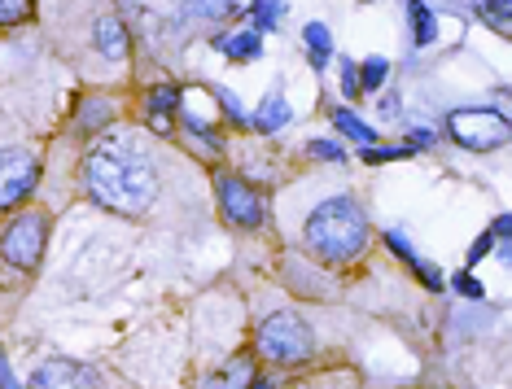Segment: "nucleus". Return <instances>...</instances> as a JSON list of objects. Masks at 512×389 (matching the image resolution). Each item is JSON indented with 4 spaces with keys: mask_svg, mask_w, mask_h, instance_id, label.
I'll list each match as a JSON object with an SVG mask.
<instances>
[{
    "mask_svg": "<svg viewBox=\"0 0 512 389\" xmlns=\"http://www.w3.org/2000/svg\"><path fill=\"white\" fill-rule=\"evenodd\" d=\"M84 193L114 215H145L158 197V167L145 140L127 127H106L84 158Z\"/></svg>",
    "mask_w": 512,
    "mask_h": 389,
    "instance_id": "obj_1",
    "label": "nucleus"
},
{
    "mask_svg": "<svg viewBox=\"0 0 512 389\" xmlns=\"http://www.w3.org/2000/svg\"><path fill=\"white\" fill-rule=\"evenodd\" d=\"M307 250L329 267L355 263L368 245V215L355 197H329L307 215V232H302Z\"/></svg>",
    "mask_w": 512,
    "mask_h": 389,
    "instance_id": "obj_2",
    "label": "nucleus"
},
{
    "mask_svg": "<svg viewBox=\"0 0 512 389\" xmlns=\"http://www.w3.org/2000/svg\"><path fill=\"white\" fill-rule=\"evenodd\" d=\"M254 346H259V355L267 363H302V359H311V350H316V337H311V328L302 324L294 311H276L259 324Z\"/></svg>",
    "mask_w": 512,
    "mask_h": 389,
    "instance_id": "obj_3",
    "label": "nucleus"
},
{
    "mask_svg": "<svg viewBox=\"0 0 512 389\" xmlns=\"http://www.w3.org/2000/svg\"><path fill=\"white\" fill-rule=\"evenodd\" d=\"M44 245H49V215L44 210H22L0 232V258L14 271H36Z\"/></svg>",
    "mask_w": 512,
    "mask_h": 389,
    "instance_id": "obj_4",
    "label": "nucleus"
},
{
    "mask_svg": "<svg viewBox=\"0 0 512 389\" xmlns=\"http://www.w3.org/2000/svg\"><path fill=\"white\" fill-rule=\"evenodd\" d=\"M447 136L456 145L473 149V153H486V149H499L508 145V119L495 110H451L447 114Z\"/></svg>",
    "mask_w": 512,
    "mask_h": 389,
    "instance_id": "obj_5",
    "label": "nucleus"
},
{
    "mask_svg": "<svg viewBox=\"0 0 512 389\" xmlns=\"http://www.w3.org/2000/svg\"><path fill=\"white\" fill-rule=\"evenodd\" d=\"M40 158L31 149H0V210L22 206L36 193Z\"/></svg>",
    "mask_w": 512,
    "mask_h": 389,
    "instance_id": "obj_6",
    "label": "nucleus"
},
{
    "mask_svg": "<svg viewBox=\"0 0 512 389\" xmlns=\"http://www.w3.org/2000/svg\"><path fill=\"white\" fill-rule=\"evenodd\" d=\"M215 197H219V210H224V219L232 228H259L263 223V197L259 188L246 184L241 175H219L215 180Z\"/></svg>",
    "mask_w": 512,
    "mask_h": 389,
    "instance_id": "obj_7",
    "label": "nucleus"
},
{
    "mask_svg": "<svg viewBox=\"0 0 512 389\" xmlns=\"http://www.w3.org/2000/svg\"><path fill=\"white\" fill-rule=\"evenodd\" d=\"M27 389H101V376L79 359H44Z\"/></svg>",
    "mask_w": 512,
    "mask_h": 389,
    "instance_id": "obj_8",
    "label": "nucleus"
},
{
    "mask_svg": "<svg viewBox=\"0 0 512 389\" xmlns=\"http://www.w3.org/2000/svg\"><path fill=\"white\" fill-rule=\"evenodd\" d=\"M289 119H294V110H289L285 92H267V97L259 101V110H254L250 127L263 132V136H272V132H281V127H289Z\"/></svg>",
    "mask_w": 512,
    "mask_h": 389,
    "instance_id": "obj_9",
    "label": "nucleus"
},
{
    "mask_svg": "<svg viewBox=\"0 0 512 389\" xmlns=\"http://www.w3.org/2000/svg\"><path fill=\"white\" fill-rule=\"evenodd\" d=\"M145 110H149L154 132H171V114L180 110V88L176 84H154L149 97H145Z\"/></svg>",
    "mask_w": 512,
    "mask_h": 389,
    "instance_id": "obj_10",
    "label": "nucleus"
},
{
    "mask_svg": "<svg viewBox=\"0 0 512 389\" xmlns=\"http://www.w3.org/2000/svg\"><path fill=\"white\" fill-rule=\"evenodd\" d=\"M215 49L228 57V62H259L263 57V35L246 27V31H232V35H219Z\"/></svg>",
    "mask_w": 512,
    "mask_h": 389,
    "instance_id": "obj_11",
    "label": "nucleus"
},
{
    "mask_svg": "<svg viewBox=\"0 0 512 389\" xmlns=\"http://www.w3.org/2000/svg\"><path fill=\"white\" fill-rule=\"evenodd\" d=\"M92 44H97V49L106 53L110 62L127 57V31H123V22L114 18V14H101L97 22H92Z\"/></svg>",
    "mask_w": 512,
    "mask_h": 389,
    "instance_id": "obj_12",
    "label": "nucleus"
},
{
    "mask_svg": "<svg viewBox=\"0 0 512 389\" xmlns=\"http://www.w3.org/2000/svg\"><path fill=\"white\" fill-rule=\"evenodd\" d=\"M254 363H250V355H237V359H232V363H224V368H219L215 376H211V381H206L202 389H246L250 381H254Z\"/></svg>",
    "mask_w": 512,
    "mask_h": 389,
    "instance_id": "obj_13",
    "label": "nucleus"
},
{
    "mask_svg": "<svg viewBox=\"0 0 512 389\" xmlns=\"http://www.w3.org/2000/svg\"><path fill=\"white\" fill-rule=\"evenodd\" d=\"M302 44H307L311 66H316V70L329 66V57H333V35H329V27H324V22H307V27H302Z\"/></svg>",
    "mask_w": 512,
    "mask_h": 389,
    "instance_id": "obj_14",
    "label": "nucleus"
},
{
    "mask_svg": "<svg viewBox=\"0 0 512 389\" xmlns=\"http://www.w3.org/2000/svg\"><path fill=\"white\" fill-rule=\"evenodd\" d=\"M333 127H342V132L351 136V140H359V145H381V132H377V127H368L364 119H359V114L346 110V105H337V110H333Z\"/></svg>",
    "mask_w": 512,
    "mask_h": 389,
    "instance_id": "obj_15",
    "label": "nucleus"
},
{
    "mask_svg": "<svg viewBox=\"0 0 512 389\" xmlns=\"http://www.w3.org/2000/svg\"><path fill=\"white\" fill-rule=\"evenodd\" d=\"M84 132H101V127L114 123V105L106 97H88L84 105H79V119H75Z\"/></svg>",
    "mask_w": 512,
    "mask_h": 389,
    "instance_id": "obj_16",
    "label": "nucleus"
},
{
    "mask_svg": "<svg viewBox=\"0 0 512 389\" xmlns=\"http://www.w3.org/2000/svg\"><path fill=\"white\" fill-rule=\"evenodd\" d=\"M232 0H189V5L180 9V22H193V18H202V22H219V18H228L232 14Z\"/></svg>",
    "mask_w": 512,
    "mask_h": 389,
    "instance_id": "obj_17",
    "label": "nucleus"
},
{
    "mask_svg": "<svg viewBox=\"0 0 512 389\" xmlns=\"http://www.w3.org/2000/svg\"><path fill=\"white\" fill-rule=\"evenodd\" d=\"M407 18H412V40L416 44H434L438 27H434V14H429L421 0H407Z\"/></svg>",
    "mask_w": 512,
    "mask_h": 389,
    "instance_id": "obj_18",
    "label": "nucleus"
},
{
    "mask_svg": "<svg viewBox=\"0 0 512 389\" xmlns=\"http://www.w3.org/2000/svg\"><path fill=\"white\" fill-rule=\"evenodd\" d=\"M281 18H285V5H281V0H254V5H250L254 31H276V27H281Z\"/></svg>",
    "mask_w": 512,
    "mask_h": 389,
    "instance_id": "obj_19",
    "label": "nucleus"
},
{
    "mask_svg": "<svg viewBox=\"0 0 512 389\" xmlns=\"http://www.w3.org/2000/svg\"><path fill=\"white\" fill-rule=\"evenodd\" d=\"M386 75H390L386 57H368V62L359 66V92H377L381 84H386Z\"/></svg>",
    "mask_w": 512,
    "mask_h": 389,
    "instance_id": "obj_20",
    "label": "nucleus"
},
{
    "mask_svg": "<svg viewBox=\"0 0 512 389\" xmlns=\"http://www.w3.org/2000/svg\"><path fill=\"white\" fill-rule=\"evenodd\" d=\"M508 5L512 0H477V14L491 22L495 31H508Z\"/></svg>",
    "mask_w": 512,
    "mask_h": 389,
    "instance_id": "obj_21",
    "label": "nucleus"
},
{
    "mask_svg": "<svg viewBox=\"0 0 512 389\" xmlns=\"http://www.w3.org/2000/svg\"><path fill=\"white\" fill-rule=\"evenodd\" d=\"M31 0H0V27H18V22L31 18Z\"/></svg>",
    "mask_w": 512,
    "mask_h": 389,
    "instance_id": "obj_22",
    "label": "nucleus"
},
{
    "mask_svg": "<svg viewBox=\"0 0 512 389\" xmlns=\"http://www.w3.org/2000/svg\"><path fill=\"white\" fill-rule=\"evenodd\" d=\"M211 92H215V101H219V105H224L228 123H237V127H246V123H250V119H246V110H241V101H237V97H232V92H228V88H219V84H215Z\"/></svg>",
    "mask_w": 512,
    "mask_h": 389,
    "instance_id": "obj_23",
    "label": "nucleus"
},
{
    "mask_svg": "<svg viewBox=\"0 0 512 389\" xmlns=\"http://www.w3.org/2000/svg\"><path fill=\"white\" fill-rule=\"evenodd\" d=\"M399 158H407V145H399V149H386V145H364V162H399Z\"/></svg>",
    "mask_w": 512,
    "mask_h": 389,
    "instance_id": "obj_24",
    "label": "nucleus"
},
{
    "mask_svg": "<svg viewBox=\"0 0 512 389\" xmlns=\"http://www.w3.org/2000/svg\"><path fill=\"white\" fill-rule=\"evenodd\" d=\"M307 153H311V158H324V162H346L342 145H333V140H311Z\"/></svg>",
    "mask_w": 512,
    "mask_h": 389,
    "instance_id": "obj_25",
    "label": "nucleus"
},
{
    "mask_svg": "<svg viewBox=\"0 0 512 389\" xmlns=\"http://www.w3.org/2000/svg\"><path fill=\"white\" fill-rule=\"evenodd\" d=\"M184 127H189V132H193L197 140H206V149H219V140H215V132H211V127H206L202 119H193V114H184Z\"/></svg>",
    "mask_w": 512,
    "mask_h": 389,
    "instance_id": "obj_26",
    "label": "nucleus"
},
{
    "mask_svg": "<svg viewBox=\"0 0 512 389\" xmlns=\"http://www.w3.org/2000/svg\"><path fill=\"white\" fill-rule=\"evenodd\" d=\"M342 92L346 97H364V92H359V70L351 62H342Z\"/></svg>",
    "mask_w": 512,
    "mask_h": 389,
    "instance_id": "obj_27",
    "label": "nucleus"
},
{
    "mask_svg": "<svg viewBox=\"0 0 512 389\" xmlns=\"http://www.w3.org/2000/svg\"><path fill=\"white\" fill-rule=\"evenodd\" d=\"M491 245H495V232H482V237L473 241V250H469V263H482V258L491 254Z\"/></svg>",
    "mask_w": 512,
    "mask_h": 389,
    "instance_id": "obj_28",
    "label": "nucleus"
},
{
    "mask_svg": "<svg viewBox=\"0 0 512 389\" xmlns=\"http://www.w3.org/2000/svg\"><path fill=\"white\" fill-rule=\"evenodd\" d=\"M456 289L464 293V298H482V285H477L473 276H456Z\"/></svg>",
    "mask_w": 512,
    "mask_h": 389,
    "instance_id": "obj_29",
    "label": "nucleus"
},
{
    "mask_svg": "<svg viewBox=\"0 0 512 389\" xmlns=\"http://www.w3.org/2000/svg\"><path fill=\"white\" fill-rule=\"evenodd\" d=\"M429 145H434V132H425V127L407 136V149H429Z\"/></svg>",
    "mask_w": 512,
    "mask_h": 389,
    "instance_id": "obj_30",
    "label": "nucleus"
},
{
    "mask_svg": "<svg viewBox=\"0 0 512 389\" xmlns=\"http://www.w3.org/2000/svg\"><path fill=\"white\" fill-rule=\"evenodd\" d=\"M0 389H22V385L14 381V372H9V363H5V355H0Z\"/></svg>",
    "mask_w": 512,
    "mask_h": 389,
    "instance_id": "obj_31",
    "label": "nucleus"
},
{
    "mask_svg": "<svg viewBox=\"0 0 512 389\" xmlns=\"http://www.w3.org/2000/svg\"><path fill=\"white\" fill-rule=\"evenodd\" d=\"M246 389H272V385H267V381H250Z\"/></svg>",
    "mask_w": 512,
    "mask_h": 389,
    "instance_id": "obj_32",
    "label": "nucleus"
}]
</instances>
